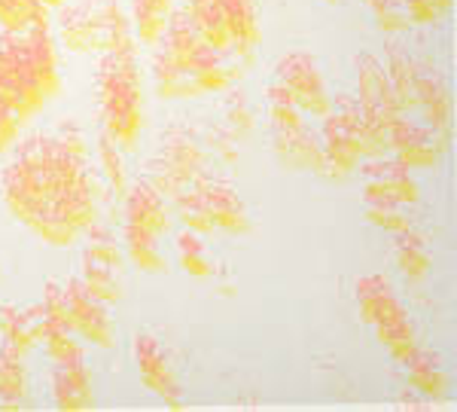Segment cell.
Returning a JSON list of instances; mask_svg holds the SVG:
<instances>
[{
  "label": "cell",
  "mask_w": 457,
  "mask_h": 412,
  "mask_svg": "<svg viewBox=\"0 0 457 412\" xmlns=\"http://www.w3.org/2000/svg\"><path fill=\"white\" fill-rule=\"evenodd\" d=\"M58 40L68 53L101 55L131 46L135 34L122 0H79L73 6H62Z\"/></svg>",
  "instance_id": "obj_3"
},
{
  "label": "cell",
  "mask_w": 457,
  "mask_h": 412,
  "mask_svg": "<svg viewBox=\"0 0 457 412\" xmlns=\"http://www.w3.org/2000/svg\"><path fill=\"white\" fill-rule=\"evenodd\" d=\"M357 303L363 321L372 327L375 340L387 349L396 364H409L418 351L415 324L394 293L387 275H360L357 278Z\"/></svg>",
  "instance_id": "obj_4"
},
{
  "label": "cell",
  "mask_w": 457,
  "mask_h": 412,
  "mask_svg": "<svg viewBox=\"0 0 457 412\" xmlns=\"http://www.w3.org/2000/svg\"><path fill=\"white\" fill-rule=\"evenodd\" d=\"M265 107H269L271 131L305 126V114L299 110L296 98L287 92V86L281 83V80H271V83L265 86Z\"/></svg>",
  "instance_id": "obj_29"
},
{
  "label": "cell",
  "mask_w": 457,
  "mask_h": 412,
  "mask_svg": "<svg viewBox=\"0 0 457 412\" xmlns=\"http://www.w3.org/2000/svg\"><path fill=\"white\" fill-rule=\"evenodd\" d=\"M122 230L144 232L153 239L171 232V211H168L165 196L153 189L144 178L122 193Z\"/></svg>",
  "instance_id": "obj_14"
},
{
  "label": "cell",
  "mask_w": 457,
  "mask_h": 412,
  "mask_svg": "<svg viewBox=\"0 0 457 412\" xmlns=\"http://www.w3.org/2000/svg\"><path fill=\"white\" fill-rule=\"evenodd\" d=\"M21 55H25L28 68H31L37 86L43 89L49 101L62 95V55H58V43L53 40L49 28H31V31L19 34Z\"/></svg>",
  "instance_id": "obj_18"
},
{
  "label": "cell",
  "mask_w": 457,
  "mask_h": 412,
  "mask_svg": "<svg viewBox=\"0 0 457 412\" xmlns=\"http://www.w3.org/2000/svg\"><path fill=\"white\" fill-rule=\"evenodd\" d=\"M95 165H98V174H101V181H104L107 193L113 198H122V193L129 189L125 150L101 126H98V138H95Z\"/></svg>",
  "instance_id": "obj_25"
},
{
  "label": "cell",
  "mask_w": 457,
  "mask_h": 412,
  "mask_svg": "<svg viewBox=\"0 0 457 412\" xmlns=\"http://www.w3.org/2000/svg\"><path fill=\"white\" fill-rule=\"evenodd\" d=\"M62 290H64V306H68V321L73 333H79L86 342L98 345V349H113L116 330H113V318L107 312V303L95 299L83 287V282H79V275L68 278V284Z\"/></svg>",
  "instance_id": "obj_12"
},
{
  "label": "cell",
  "mask_w": 457,
  "mask_h": 412,
  "mask_svg": "<svg viewBox=\"0 0 457 412\" xmlns=\"http://www.w3.org/2000/svg\"><path fill=\"white\" fill-rule=\"evenodd\" d=\"M150 73H153V89L162 101H193L202 98L198 86L187 77L183 71H177L174 64H168L156 49H150Z\"/></svg>",
  "instance_id": "obj_26"
},
{
  "label": "cell",
  "mask_w": 457,
  "mask_h": 412,
  "mask_svg": "<svg viewBox=\"0 0 457 412\" xmlns=\"http://www.w3.org/2000/svg\"><path fill=\"white\" fill-rule=\"evenodd\" d=\"M53 10L43 0H0V31L21 34L31 28H49Z\"/></svg>",
  "instance_id": "obj_27"
},
{
  "label": "cell",
  "mask_w": 457,
  "mask_h": 412,
  "mask_svg": "<svg viewBox=\"0 0 457 412\" xmlns=\"http://www.w3.org/2000/svg\"><path fill=\"white\" fill-rule=\"evenodd\" d=\"M19 138H21V122L16 120V114L10 107L0 105V156H6L19 144Z\"/></svg>",
  "instance_id": "obj_39"
},
{
  "label": "cell",
  "mask_w": 457,
  "mask_h": 412,
  "mask_svg": "<svg viewBox=\"0 0 457 412\" xmlns=\"http://www.w3.org/2000/svg\"><path fill=\"white\" fill-rule=\"evenodd\" d=\"M208 168H211V153L195 141L193 131L183 126H171L162 135L159 150L141 165V174L171 205Z\"/></svg>",
  "instance_id": "obj_5"
},
{
  "label": "cell",
  "mask_w": 457,
  "mask_h": 412,
  "mask_svg": "<svg viewBox=\"0 0 457 412\" xmlns=\"http://www.w3.org/2000/svg\"><path fill=\"white\" fill-rule=\"evenodd\" d=\"M171 205L177 208V217H180L183 230L202 235V239H204V235L217 232V226H213V220H211V211H208V202H204L202 189H198L195 183L183 189V193L177 196Z\"/></svg>",
  "instance_id": "obj_31"
},
{
  "label": "cell",
  "mask_w": 457,
  "mask_h": 412,
  "mask_svg": "<svg viewBox=\"0 0 457 412\" xmlns=\"http://www.w3.org/2000/svg\"><path fill=\"white\" fill-rule=\"evenodd\" d=\"M95 92H98L101 129H104L125 153L137 150L144 138V122H146L137 43L98 55V62H95Z\"/></svg>",
  "instance_id": "obj_2"
},
{
  "label": "cell",
  "mask_w": 457,
  "mask_h": 412,
  "mask_svg": "<svg viewBox=\"0 0 457 412\" xmlns=\"http://www.w3.org/2000/svg\"><path fill=\"white\" fill-rule=\"evenodd\" d=\"M0 105L16 114L21 129L31 126L37 116L46 110L49 98L37 86L25 55H21L19 34L0 31Z\"/></svg>",
  "instance_id": "obj_7"
},
{
  "label": "cell",
  "mask_w": 457,
  "mask_h": 412,
  "mask_svg": "<svg viewBox=\"0 0 457 412\" xmlns=\"http://www.w3.org/2000/svg\"><path fill=\"white\" fill-rule=\"evenodd\" d=\"M12 159L0 172L6 211L37 239L71 248L98 220L104 181L92 156H77L53 131L19 138Z\"/></svg>",
  "instance_id": "obj_1"
},
{
  "label": "cell",
  "mask_w": 457,
  "mask_h": 412,
  "mask_svg": "<svg viewBox=\"0 0 457 412\" xmlns=\"http://www.w3.org/2000/svg\"><path fill=\"white\" fill-rule=\"evenodd\" d=\"M49 397L58 409H92L95 391H92V373H88L86 360H68V364H55L49 373Z\"/></svg>",
  "instance_id": "obj_20"
},
{
  "label": "cell",
  "mask_w": 457,
  "mask_h": 412,
  "mask_svg": "<svg viewBox=\"0 0 457 412\" xmlns=\"http://www.w3.org/2000/svg\"><path fill=\"white\" fill-rule=\"evenodd\" d=\"M366 220H370L372 226H378V230L385 232H403L409 230V217H405L403 205L396 202H372L366 205Z\"/></svg>",
  "instance_id": "obj_36"
},
{
  "label": "cell",
  "mask_w": 457,
  "mask_h": 412,
  "mask_svg": "<svg viewBox=\"0 0 457 412\" xmlns=\"http://www.w3.org/2000/svg\"><path fill=\"white\" fill-rule=\"evenodd\" d=\"M28 400L25 351L12 342L0 345V409H21Z\"/></svg>",
  "instance_id": "obj_24"
},
{
  "label": "cell",
  "mask_w": 457,
  "mask_h": 412,
  "mask_svg": "<svg viewBox=\"0 0 457 412\" xmlns=\"http://www.w3.org/2000/svg\"><path fill=\"white\" fill-rule=\"evenodd\" d=\"M275 80L287 86L302 114L323 120L333 110V92L327 86V77L320 73V64L308 49H287L275 64Z\"/></svg>",
  "instance_id": "obj_9"
},
{
  "label": "cell",
  "mask_w": 457,
  "mask_h": 412,
  "mask_svg": "<svg viewBox=\"0 0 457 412\" xmlns=\"http://www.w3.org/2000/svg\"><path fill=\"white\" fill-rule=\"evenodd\" d=\"M53 135H55L64 147H68L71 153H77V156H92V150H88V141H86L83 129H79L77 122H71V120L58 122Z\"/></svg>",
  "instance_id": "obj_38"
},
{
  "label": "cell",
  "mask_w": 457,
  "mask_h": 412,
  "mask_svg": "<svg viewBox=\"0 0 457 412\" xmlns=\"http://www.w3.org/2000/svg\"><path fill=\"white\" fill-rule=\"evenodd\" d=\"M394 256H396V266L409 282H424L427 272H430V251H427V241L421 232L409 230L396 232L394 241Z\"/></svg>",
  "instance_id": "obj_28"
},
{
  "label": "cell",
  "mask_w": 457,
  "mask_h": 412,
  "mask_svg": "<svg viewBox=\"0 0 457 412\" xmlns=\"http://www.w3.org/2000/svg\"><path fill=\"white\" fill-rule=\"evenodd\" d=\"M193 183L202 189L204 202H208V211H211V220H213V226H217V232L247 235L253 230V220L247 214V205L241 202V196L235 193L232 183L223 181L220 174H213V168L202 172Z\"/></svg>",
  "instance_id": "obj_15"
},
{
  "label": "cell",
  "mask_w": 457,
  "mask_h": 412,
  "mask_svg": "<svg viewBox=\"0 0 457 412\" xmlns=\"http://www.w3.org/2000/svg\"><path fill=\"white\" fill-rule=\"evenodd\" d=\"M228 21V31L235 40V58L238 64L253 62V53L262 40L260 28V10H256V0H220Z\"/></svg>",
  "instance_id": "obj_21"
},
{
  "label": "cell",
  "mask_w": 457,
  "mask_h": 412,
  "mask_svg": "<svg viewBox=\"0 0 457 412\" xmlns=\"http://www.w3.org/2000/svg\"><path fill=\"white\" fill-rule=\"evenodd\" d=\"M405 366H409V376L421 394L442 397L448 391V373L439 366V357L433 355V351H415V357Z\"/></svg>",
  "instance_id": "obj_33"
},
{
  "label": "cell",
  "mask_w": 457,
  "mask_h": 412,
  "mask_svg": "<svg viewBox=\"0 0 457 412\" xmlns=\"http://www.w3.org/2000/svg\"><path fill=\"white\" fill-rule=\"evenodd\" d=\"M323 4H338V0H323Z\"/></svg>",
  "instance_id": "obj_41"
},
{
  "label": "cell",
  "mask_w": 457,
  "mask_h": 412,
  "mask_svg": "<svg viewBox=\"0 0 457 412\" xmlns=\"http://www.w3.org/2000/svg\"><path fill=\"white\" fill-rule=\"evenodd\" d=\"M174 254H177V260H180V266L187 275H193V278H211L213 275V260H211L208 248H204L202 235L180 230L174 235Z\"/></svg>",
  "instance_id": "obj_32"
},
{
  "label": "cell",
  "mask_w": 457,
  "mask_h": 412,
  "mask_svg": "<svg viewBox=\"0 0 457 412\" xmlns=\"http://www.w3.org/2000/svg\"><path fill=\"white\" fill-rule=\"evenodd\" d=\"M131 351H135V364L137 373H141L144 385L150 388L153 394H159L168 407H180V385H177V373L171 366V360L165 357L162 345L156 336L150 333H137L135 342H131Z\"/></svg>",
  "instance_id": "obj_17"
},
{
  "label": "cell",
  "mask_w": 457,
  "mask_h": 412,
  "mask_svg": "<svg viewBox=\"0 0 457 412\" xmlns=\"http://www.w3.org/2000/svg\"><path fill=\"white\" fill-rule=\"evenodd\" d=\"M353 62H357V95L353 98H357L360 114L387 129L396 116H403V110L396 105V95L387 80L385 62L372 53H357Z\"/></svg>",
  "instance_id": "obj_10"
},
{
  "label": "cell",
  "mask_w": 457,
  "mask_h": 412,
  "mask_svg": "<svg viewBox=\"0 0 457 412\" xmlns=\"http://www.w3.org/2000/svg\"><path fill=\"white\" fill-rule=\"evenodd\" d=\"M83 235H86V245H83V272H79V282L101 303L107 306L120 303L122 272H125L122 241L101 220H95Z\"/></svg>",
  "instance_id": "obj_6"
},
{
  "label": "cell",
  "mask_w": 457,
  "mask_h": 412,
  "mask_svg": "<svg viewBox=\"0 0 457 412\" xmlns=\"http://www.w3.org/2000/svg\"><path fill=\"white\" fill-rule=\"evenodd\" d=\"M363 4H366V10L372 13L378 31H385L387 37H396L409 28V19H405L403 6L396 4V0H363Z\"/></svg>",
  "instance_id": "obj_35"
},
{
  "label": "cell",
  "mask_w": 457,
  "mask_h": 412,
  "mask_svg": "<svg viewBox=\"0 0 457 412\" xmlns=\"http://www.w3.org/2000/svg\"><path fill=\"white\" fill-rule=\"evenodd\" d=\"M415 110H421L427 126L436 131V138L448 147V138H452V92H448L445 77L436 71H424L418 68V80H415Z\"/></svg>",
  "instance_id": "obj_19"
},
{
  "label": "cell",
  "mask_w": 457,
  "mask_h": 412,
  "mask_svg": "<svg viewBox=\"0 0 457 412\" xmlns=\"http://www.w3.org/2000/svg\"><path fill=\"white\" fill-rule=\"evenodd\" d=\"M174 0H131V34L144 49H156L168 31V21L174 13Z\"/></svg>",
  "instance_id": "obj_22"
},
{
  "label": "cell",
  "mask_w": 457,
  "mask_h": 412,
  "mask_svg": "<svg viewBox=\"0 0 457 412\" xmlns=\"http://www.w3.org/2000/svg\"><path fill=\"white\" fill-rule=\"evenodd\" d=\"M271 150H275V156L281 159L287 168L312 172V174H320V178L333 181V168H329L327 153H323L320 135L308 126L271 131Z\"/></svg>",
  "instance_id": "obj_16"
},
{
  "label": "cell",
  "mask_w": 457,
  "mask_h": 412,
  "mask_svg": "<svg viewBox=\"0 0 457 412\" xmlns=\"http://www.w3.org/2000/svg\"><path fill=\"white\" fill-rule=\"evenodd\" d=\"M360 172H363V202H396V205H418L421 198V189H418V181L411 174L409 165H403L400 159H363L360 162Z\"/></svg>",
  "instance_id": "obj_11"
},
{
  "label": "cell",
  "mask_w": 457,
  "mask_h": 412,
  "mask_svg": "<svg viewBox=\"0 0 457 412\" xmlns=\"http://www.w3.org/2000/svg\"><path fill=\"white\" fill-rule=\"evenodd\" d=\"M223 120H226V129L232 131L235 138H247L250 131L256 129V116H253V107H250V101L245 98V92L241 89H226L223 92Z\"/></svg>",
  "instance_id": "obj_34"
},
{
  "label": "cell",
  "mask_w": 457,
  "mask_h": 412,
  "mask_svg": "<svg viewBox=\"0 0 457 412\" xmlns=\"http://www.w3.org/2000/svg\"><path fill=\"white\" fill-rule=\"evenodd\" d=\"M120 241H122L125 260H129L135 269L165 272L168 263H165V256H162V251H159L162 239H153V235H144V232H131V230H120Z\"/></svg>",
  "instance_id": "obj_30"
},
{
  "label": "cell",
  "mask_w": 457,
  "mask_h": 412,
  "mask_svg": "<svg viewBox=\"0 0 457 412\" xmlns=\"http://www.w3.org/2000/svg\"><path fill=\"white\" fill-rule=\"evenodd\" d=\"M430 4L439 10V16H448V13H452V4H454V0H430Z\"/></svg>",
  "instance_id": "obj_40"
},
{
  "label": "cell",
  "mask_w": 457,
  "mask_h": 412,
  "mask_svg": "<svg viewBox=\"0 0 457 412\" xmlns=\"http://www.w3.org/2000/svg\"><path fill=\"white\" fill-rule=\"evenodd\" d=\"M396 4H400V6H403V0H396Z\"/></svg>",
  "instance_id": "obj_42"
},
{
  "label": "cell",
  "mask_w": 457,
  "mask_h": 412,
  "mask_svg": "<svg viewBox=\"0 0 457 412\" xmlns=\"http://www.w3.org/2000/svg\"><path fill=\"white\" fill-rule=\"evenodd\" d=\"M320 144L327 153V162L333 168V181H342L353 174L363 162L360 147V107L353 95H336L333 110L323 116Z\"/></svg>",
  "instance_id": "obj_8"
},
{
  "label": "cell",
  "mask_w": 457,
  "mask_h": 412,
  "mask_svg": "<svg viewBox=\"0 0 457 412\" xmlns=\"http://www.w3.org/2000/svg\"><path fill=\"white\" fill-rule=\"evenodd\" d=\"M418 68L421 64L409 55V49L396 40H387L385 46V71L387 80L394 86L396 105H400L403 114H411L415 110V80H418Z\"/></svg>",
  "instance_id": "obj_23"
},
{
  "label": "cell",
  "mask_w": 457,
  "mask_h": 412,
  "mask_svg": "<svg viewBox=\"0 0 457 412\" xmlns=\"http://www.w3.org/2000/svg\"><path fill=\"white\" fill-rule=\"evenodd\" d=\"M387 153L409 168H436L445 144L430 126H418L415 120H409V114H403L387 126Z\"/></svg>",
  "instance_id": "obj_13"
},
{
  "label": "cell",
  "mask_w": 457,
  "mask_h": 412,
  "mask_svg": "<svg viewBox=\"0 0 457 412\" xmlns=\"http://www.w3.org/2000/svg\"><path fill=\"white\" fill-rule=\"evenodd\" d=\"M204 135H208L204 138V141H208L204 150L213 153V156L220 162H226V165H235V162H238V144H235L238 138H235L226 126H208Z\"/></svg>",
  "instance_id": "obj_37"
}]
</instances>
